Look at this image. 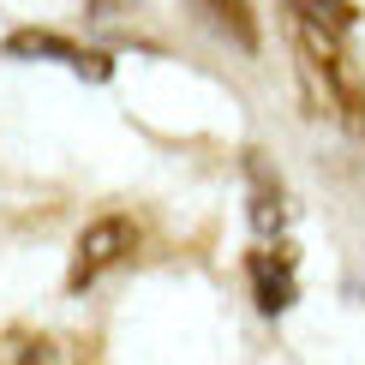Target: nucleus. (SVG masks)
Wrapping results in <instances>:
<instances>
[{
	"label": "nucleus",
	"instance_id": "2",
	"mask_svg": "<svg viewBox=\"0 0 365 365\" xmlns=\"http://www.w3.org/2000/svg\"><path fill=\"white\" fill-rule=\"evenodd\" d=\"M132 252H138V227H132L126 216H102V222H90L84 234H78V246H72L66 287H72V294H84L90 282H102L108 269H120Z\"/></svg>",
	"mask_w": 365,
	"mask_h": 365
},
{
	"label": "nucleus",
	"instance_id": "1",
	"mask_svg": "<svg viewBox=\"0 0 365 365\" xmlns=\"http://www.w3.org/2000/svg\"><path fill=\"white\" fill-rule=\"evenodd\" d=\"M287 24H294V48L306 60V78L324 90V108L359 132L365 126V78H359V60L347 54V42H341L347 30L312 19V12H299V6L287 12Z\"/></svg>",
	"mask_w": 365,
	"mask_h": 365
},
{
	"label": "nucleus",
	"instance_id": "6",
	"mask_svg": "<svg viewBox=\"0 0 365 365\" xmlns=\"http://www.w3.org/2000/svg\"><path fill=\"white\" fill-rule=\"evenodd\" d=\"M287 6L312 12V19H324V24H336V30H354V24H359V6H354V0H287Z\"/></svg>",
	"mask_w": 365,
	"mask_h": 365
},
{
	"label": "nucleus",
	"instance_id": "5",
	"mask_svg": "<svg viewBox=\"0 0 365 365\" xmlns=\"http://www.w3.org/2000/svg\"><path fill=\"white\" fill-rule=\"evenodd\" d=\"M252 282H257V306L269 317L294 306V264H287V257L269 269V252H252Z\"/></svg>",
	"mask_w": 365,
	"mask_h": 365
},
{
	"label": "nucleus",
	"instance_id": "4",
	"mask_svg": "<svg viewBox=\"0 0 365 365\" xmlns=\"http://www.w3.org/2000/svg\"><path fill=\"white\" fill-rule=\"evenodd\" d=\"M192 6L204 12V19L216 24L222 36H234L246 54H257V42H264V36H257V12H252V0H192Z\"/></svg>",
	"mask_w": 365,
	"mask_h": 365
},
{
	"label": "nucleus",
	"instance_id": "3",
	"mask_svg": "<svg viewBox=\"0 0 365 365\" xmlns=\"http://www.w3.org/2000/svg\"><path fill=\"white\" fill-rule=\"evenodd\" d=\"M6 54L12 60H24V54H42V60H60V66H72V72H84V78H108V54H90L78 48V42H66V36H54V30H19V36H6Z\"/></svg>",
	"mask_w": 365,
	"mask_h": 365
},
{
	"label": "nucleus",
	"instance_id": "7",
	"mask_svg": "<svg viewBox=\"0 0 365 365\" xmlns=\"http://www.w3.org/2000/svg\"><path fill=\"white\" fill-rule=\"evenodd\" d=\"M84 6L96 12V19H114V12H120V6H132V0H84Z\"/></svg>",
	"mask_w": 365,
	"mask_h": 365
}]
</instances>
